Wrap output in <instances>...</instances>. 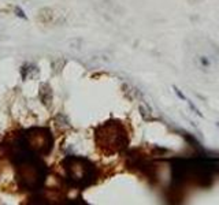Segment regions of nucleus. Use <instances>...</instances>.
<instances>
[{
  "label": "nucleus",
  "mask_w": 219,
  "mask_h": 205,
  "mask_svg": "<svg viewBox=\"0 0 219 205\" xmlns=\"http://www.w3.org/2000/svg\"><path fill=\"white\" fill-rule=\"evenodd\" d=\"M173 90H174V93H175V94H177V97H178V99H179V100H184V101H186V99H188V97H186V96H185V94H184V93H182V90H179V89H178V88H177V86H175V85H173Z\"/></svg>",
  "instance_id": "1"
},
{
  "label": "nucleus",
  "mask_w": 219,
  "mask_h": 205,
  "mask_svg": "<svg viewBox=\"0 0 219 205\" xmlns=\"http://www.w3.org/2000/svg\"><path fill=\"white\" fill-rule=\"evenodd\" d=\"M186 103L189 104V107H190V109H192V111H194V114H196V115H199V116H203V114H201V112H200V109L197 108V107L194 105V104L192 103L189 99H186Z\"/></svg>",
  "instance_id": "2"
},
{
  "label": "nucleus",
  "mask_w": 219,
  "mask_h": 205,
  "mask_svg": "<svg viewBox=\"0 0 219 205\" xmlns=\"http://www.w3.org/2000/svg\"><path fill=\"white\" fill-rule=\"evenodd\" d=\"M14 11L15 13H17V15L19 18H23V19H26V15H25V13H23V10L21 7H18V6H15L14 7Z\"/></svg>",
  "instance_id": "3"
},
{
  "label": "nucleus",
  "mask_w": 219,
  "mask_h": 205,
  "mask_svg": "<svg viewBox=\"0 0 219 205\" xmlns=\"http://www.w3.org/2000/svg\"><path fill=\"white\" fill-rule=\"evenodd\" d=\"M200 62H201V64H204V66H209V60L207 59L205 56H201V57H200Z\"/></svg>",
  "instance_id": "4"
},
{
  "label": "nucleus",
  "mask_w": 219,
  "mask_h": 205,
  "mask_svg": "<svg viewBox=\"0 0 219 205\" xmlns=\"http://www.w3.org/2000/svg\"><path fill=\"white\" fill-rule=\"evenodd\" d=\"M215 124H217V127H219V122H217V123H215Z\"/></svg>",
  "instance_id": "5"
}]
</instances>
